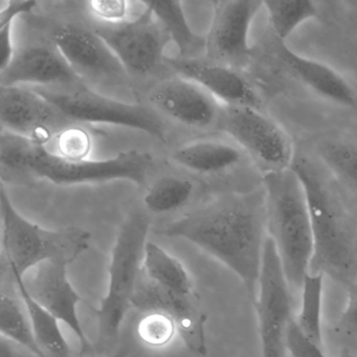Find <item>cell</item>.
<instances>
[{
    "label": "cell",
    "mask_w": 357,
    "mask_h": 357,
    "mask_svg": "<svg viewBox=\"0 0 357 357\" xmlns=\"http://www.w3.org/2000/svg\"><path fill=\"white\" fill-rule=\"evenodd\" d=\"M324 278L321 273H307L301 287L300 310L294 317L301 331L323 348Z\"/></svg>",
    "instance_id": "cell-27"
},
{
    "label": "cell",
    "mask_w": 357,
    "mask_h": 357,
    "mask_svg": "<svg viewBox=\"0 0 357 357\" xmlns=\"http://www.w3.org/2000/svg\"><path fill=\"white\" fill-rule=\"evenodd\" d=\"M143 269L152 281L162 287L179 294L195 291L185 266L153 242L146 244Z\"/></svg>",
    "instance_id": "cell-25"
},
{
    "label": "cell",
    "mask_w": 357,
    "mask_h": 357,
    "mask_svg": "<svg viewBox=\"0 0 357 357\" xmlns=\"http://www.w3.org/2000/svg\"><path fill=\"white\" fill-rule=\"evenodd\" d=\"M267 236L273 240L292 294H300L313 254L312 225L304 185L294 169L264 173Z\"/></svg>",
    "instance_id": "cell-4"
},
{
    "label": "cell",
    "mask_w": 357,
    "mask_h": 357,
    "mask_svg": "<svg viewBox=\"0 0 357 357\" xmlns=\"http://www.w3.org/2000/svg\"><path fill=\"white\" fill-rule=\"evenodd\" d=\"M193 191L194 185L189 179L167 175L152 183L144 198V202L149 212L165 214L185 206Z\"/></svg>",
    "instance_id": "cell-28"
},
{
    "label": "cell",
    "mask_w": 357,
    "mask_h": 357,
    "mask_svg": "<svg viewBox=\"0 0 357 357\" xmlns=\"http://www.w3.org/2000/svg\"><path fill=\"white\" fill-rule=\"evenodd\" d=\"M218 126L261 167L275 172L291 167L294 154L291 139L271 116L252 106L223 105Z\"/></svg>",
    "instance_id": "cell-9"
},
{
    "label": "cell",
    "mask_w": 357,
    "mask_h": 357,
    "mask_svg": "<svg viewBox=\"0 0 357 357\" xmlns=\"http://www.w3.org/2000/svg\"><path fill=\"white\" fill-rule=\"evenodd\" d=\"M33 89L79 124L126 127L166 142V129L162 121L153 112L139 104L108 97L82 84L60 89Z\"/></svg>",
    "instance_id": "cell-7"
},
{
    "label": "cell",
    "mask_w": 357,
    "mask_h": 357,
    "mask_svg": "<svg viewBox=\"0 0 357 357\" xmlns=\"http://www.w3.org/2000/svg\"><path fill=\"white\" fill-rule=\"evenodd\" d=\"M91 131L83 124H73L56 137V154L68 160L89 158L93 148Z\"/></svg>",
    "instance_id": "cell-30"
},
{
    "label": "cell",
    "mask_w": 357,
    "mask_h": 357,
    "mask_svg": "<svg viewBox=\"0 0 357 357\" xmlns=\"http://www.w3.org/2000/svg\"><path fill=\"white\" fill-rule=\"evenodd\" d=\"M131 304L147 312L168 315L175 325L181 340L194 354L204 356L208 352L206 342V323L208 317L202 306L197 292L179 294L152 281L142 266Z\"/></svg>",
    "instance_id": "cell-12"
},
{
    "label": "cell",
    "mask_w": 357,
    "mask_h": 357,
    "mask_svg": "<svg viewBox=\"0 0 357 357\" xmlns=\"http://www.w3.org/2000/svg\"><path fill=\"white\" fill-rule=\"evenodd\" d=\"M340 357H357V344H344L340 349Z\"/></svg>",
    "instance_id": "cell-36"
},
{
    "label": "cell",
    "mask_w": 357,
    "mask_h": 357,
    "mask_svg": "<svg viewBox=\"0 0 357 357\" xmlns=\"http://www.w3.org/2000/svg\"><path fill=\"white\" fill-rule=\"evenodd\" d=\"M344 344H357V283L347 290V303L337 321Z\"/></svg>",
    "instance_id": "cell-34"
},
{
    "label": "cell",
    "mask_w": 357,
    "mask_h": 357,
    "mask_svg": "<svg viewBox=\"0 0 357 357\" xmlns=\"http://www.w3.org/2000/svg\"><path fill=\"white\" fill-rule=\"evenodd\" d=\"M153 12L156 20L164 26L171 41L175 43L179 52V58L202 59L206 56V36L192 30L183 11V3L177 0H152L144 1Z\"/></svg>",
    "instance_id": "cell-22"
},
{
    "label": "cell",
    "mask_w": 357,
    "mask_h": 357,
    "mask_svg": "<svg viewBox=\"0 0 357 357\" xmlns=\"http://www.w3.org/2000/svg\"><path fill=\"white\" fill-rule=\"evenodd\" d=\"M0 164L3 174L33 175L57 185L112 181H128L142 185L153 164V158L149 152L127 150L107 160H68L47 149V146L1 130Z\"/></svg>",
    "instance_id": "cell-2"
},
{
    "label": "cell",
    "mask_w": 357,
    "mask_h": 357,
    "mask_svg": "<svg viewBox=\"0 0 357 357\" xmlns=\"http://www.w3.org/2000/svg\"><path fill=\"white\" fill-rule=\"evenodd\" d=\"M149 100L162 114L190 128L208 129L218 125L223 108L202 85L181 76L154 87Z\"/></svg>",
    "instance_id": "cell-16"
},
{
    "label": "cell",
    "mask_w": 357,
    "mask_h": 357,
    "mask_svg": "<svg viewBox=\"0 0 357 357\" xmlns=\"http://www.w3.org/2000/svg\"><path fill=\"white\" fill-rule=\"evenodd\" d=\"M288 357H327L323 347L309 340L296 325V319L290 321L286 335Z\"/></svg>",
    "instance_id": "cell-33"
},
{
    "label": "cell",
    "mask_w": 357,
    "mask_h": 357,
    "mask_svg": "<svg viewBox=\"0 0 357 357\" xmlns=\"http://www.w3.org/2000/svg\"><path fill=\"white\" fill-rule=\"evenodd\" d=\"M0 332L1 336L24 347L38 357H45L37 344L28 309L15 278L1 264L0 273Z\"/></svg>",
    "instance_id": "cell-20"
},
{
    "label": "cell",
    "mask_w": 357,
    "mask_h": 357,
    "mask_svg": "<svg viewBox=\"0 0 357 357\" xmlns=\"http://www.w3.org/2000/svg\"><path fill=\"white\" fill-rule=\"evenodd\" d=\"M83 83L59 50L35 45L15 52L11 62L0 70L1 86L70 87Z\"/></svg>",
    "instance_id": "cell-17"
},
{
    "label": "cell",
    "mask_w": 357,
    "mask_h": 357,
    "mask_svg": "<svg viewBox=\"0 0 357 357\" xmlns=\"http://www.w3.org/2000/svg\"><path fill=\"white\" fill-rule=\"evenodd\" d=\"M135 20L120 24H103L95 32L105 41L128 74L148 75L164 58L171 43L168 33L149 7Z\"/></svg>",
    "instance_id": "cell-10"
},
{
    "label": "cell",
    "mask_w": 357,
    "mask_h": 357,
    "mask_svg": "<svg viewBox=\"0 0 357 357\" xmlns=\"http://www.w3.org/2000/svg\"><path fill=\"white\" fill-rule=\"evenodd\" d=\"M261 357H288L286 335L294 319V296L284 275L273 240L267 236L258 294L254 301Z\"/></svg>",
    "instance_id": "cell-8"
},
{
    "label": "cell",
    "mask_w": 357,
    "mask_h": 357,
    "mask_svg": "<svg viewBox=\"0 0 357 357\" xmlns=\"http://www.w3.org/2000/svg\"><path fill=\"white\" fill-rule=\"evenodd\" d=\"M177 331L174 321L160 312H147L137 326V333L145 344L150 347L169 344Z\"/></svg>",
    "instance_id": "cell-31"
},
{
    "label": "cell",
    "mask_w": 357,
    "mask_h": 357,
    "mask_svg": "<svg viewBox=\"0 0 357 357\" xmlns=\"http://www.w3.org/2000/svg\"><path fill=\"white\" fill-rule=\"evenodd\" d=\"M263 9L275 40L283 43L302 24L319 15L317 3L310 0H267L263 1Z\"/></svg>",
    "instance_id": "cell-26"
},
{
    "label": "cell",
    "mask_w": 357,
    "mask_h": 357,
    "mask_svg": "<svg viewBox=\"0 0 357 357\" xmlns=\"http://www.w3.org/2000/svg\"><path fill=\"white\" fill-rule=\"evenodd\" d=\"M0 211L3 221L1 264L15 277L24 278L29 271L49 260H77L89 248L91 235L77 227L49 229L28 220L11 202L5 188L0 190Z\"/></svg>",
    "instance_id": "cell-5"
},
{
    "label": "cell",
    "mask_w": 357,
    "mask_h": 357,
    "mask_svg": "<svg viewBox=\"0 0 357 357\" xmlns=\"http://www.w3.org/2000/svg\"><path fill=\"white\" fill-rule=\"evenodd\" d=\"M317 154L336 183L357 199V142L327 139L319 144Z\"/></svg>",
    "instance_id": "cell-24"
},
{
    "label": "cell",
    "mask_w": 357,
    "mask_h": 357,
    "mask_svg": "<svg viewBox=\"0 0 357 357\" xmlns=\"http://www.w3.org/2000/svg\"><path fill=\"white\" fill-rule=\"evenodd\" d=\"M291 168L308 199L313 254L309 273H321L348 290L357 283V235L330 183L308 158L294 156Z\"/></svg>",
    "instance_id": "cell-3"
},
{
    "label": "cell",
    "mask_w": 357,
    "mask_h": 357,
    "mask_svg": "<svg viewBox=\"0 0 357 357\" xmlns=\"http://www.w3.org/2000/svg\"><path fill=\"white\" fill-rule=\"evenodd\" d=\"M150 225L151 221L146 213L135 211L119 229L112 248L107 294L100 306L93 309L98 321L96 350L100 354L116 344L125 315L132 307L131 301L143 266Z\"/></svg>",
    "instance_id": "cell-6"
},
{
    "label": "cell",
    "mask_w": 357,
    "mask_h": 357,
    "mask_svg": "<svg viewBox=\"0 0 357 357\" xmlns=\"http://www.w3.org/2000/svg\"><path fill=\"white\" fill-rule=\"evenodd\" d=\"M212 7V22L206 36V60L235 70L243 68L252 57L250 29L263 9V1L218 0L213 1Z\"/></svg>",
    "instance_id": "cell-11"
},
{
    "label": "cell",
    "mask_w": 357,
    "mask_h": 357,
    "mask_svg": "<svg viewBox=\"0 0 357 357\" xmlns=\"http://www.w3.org/2000/svg\"><path fill=\"white\" fill-rule=\"evenodd\" d=\"M239 148L225 142L204 139L174 150L171 160L192 172L215 174L234 168L241 162Z\"/></svg>",
    "instance_id": "cell-21"
},
{
    "label": "cell",
    "mask_w": 357,
    "mask_h": 357,
    "mask_svg": "<svg viewBox=\"0 0 357 357\" xmlns=\"http://www.w3.org/2000/svg\"><path fill=\"white\" fill-rule=\"evenodd\" d=\"M0 123L3 131L43 146L77 124L34 89L18 86L0 87Z\"/></svg>",
    "instance_id": "cell-13"
},
{
    "label": "cell",
    "mask_w": 357,
    "mask_h": 357,
    "mask_svg": "<svg viewBox=\"0 0 357 357\" xmlns=\"http://www.w3.org/2000/svg\"><path fill=\"white\" fill-rule=\"evenodd\" d=\"M167 237L195 244L229 267L256 300L266 241L264 196L231 195L167 225Z\"/></svg>",
    "instance_id": "cell-1"
},
{
    "label": "cell",
    "mask_w": 357,
    "mask_h": 357,
    "mask_svg": "<svg viewBox=\"0 0 357 357\" xmlns=\"http://www.w3.org/2000/svg\"><path fill=\"white\" fill-rule=\"evenodd\" d=\"M68 263L49 260L37 265L24 278L28 294L59 321H63L76 334L80 342V357L91 351L84 329L78 317L79 303L83 302L68 277Z\"/></svg>",
    "instance_id": "cell-15"
},
{
    "label": "cell",
    "mask_w": 357,
    "mask_h": 357,
    "mask_svg": "<svg viewBox=\"0 0 357 357\" xmlns=\"http://www.w3.org/2000/svg\"><path fill=\"white\" fill-rule=\"evenodd\" d=\"M275 58L286 74L323 99L344 107L356 104L352 85L331 66L305 57L280 41L275 45Z\"/></svg>",
    "instance_id": "cell-19"
},
{
    "label": "cell",
    "mask_w": 357,
    "mask_h": 357,
    "mask_svg": "<svg viewBox=\"0 0 357 357\" xmlns=\"http://www.w3.org/2000/svg\"><path fill=\"white\" fill-rule=\"evenodd\" d=\"M54 45L82 82L129 84L128 72L95 31L64 24L54 33Z\"/></svg>",
    "instance_id": "cell-14"
},
{
    "label": "cell",
    "mask_w": 357,
    "mask_h": 357,
    "mask_svg": "<svg viewBox=\"0 0 357 357\" xmlns=\"http://www.w3.org/2000/svg\"><path fill=\"white\" fill-rule=\"evenodd\" d=\"M14 278L28 309L33 332L43 355L45 357H74L72 349L60 329L59 321L28 294L22 278L15 275Z\"/></svg>",
    "instance_id": "cell-23"
},
{
    "label": "cell",
    "mask_w": 357,
    "mask_h": 357,
    "mask_svg": "<svg viewBox=\"0 0 357 357\" xmlns=\"http://www.w3.org/2000/svg\"><path fill=\"white\" fill-rule=\"evenodd\" d=\"M86 6L91 15L103 24H120L127 22L129 3L125 0H91Z\"/></svg>",
    "instance_id": "cell-32"
},
{
    "label": "cell",
    "mask_w": 357,
    "mask_h": 357,
    "mask_svg": "<svg viewBox=\"0 0 357 357\" xmlns=\"http://www.w3.org/2000/svg\"><path fill=\"white\" fill-rule=\"evenodd\" d=\"M1 357H38L28 349L1 336Z\"/></svg>",
    "instance_id": "cell-35"
},
{
    "label": "cell",
    "mask_w": 357,
    "mask_h": 357,
    "mask_svg": "<svg viewBox=\"0 0 357 357\" xmlns=\"http://www.w3.org/2000/svg\"><path fill=\"white\" fill-rule=\"evenodd\" d=\"M129 356V351L126 347H123L120 350L116 351L114 355H112L110 357H128Z\"/></svg>",
    "instance_id": "cell-37"
},
{
    "label": "cell",
    "mask_w": 357,
    "mask_h": 357,
    "mask_svg": "<svg viewBox=\"0 0 357 357\" xmlns=\"http://www.w3.org/2000/svg\"><path fill=\"white\" fill-rule=\"evenodd\" d=\"M36 1L32 0H10L0 3V70L11 62L14 50L12 32L20 16L36 9Z\"/></svg>",
    "instance_id": "cell-29"
},
{
    "label": "cell",
    "mask_w": 357,
    "mask_h": 357,
    "mask_svg": "<svg viewBox=\"0 0 357 357\" xmlns=\"http://www.w3.org/2000/svg\"><path fill=\"white\" fill-rule=\"evenodd\" d=\"M173 70L202 85L225 106L260 107V98L250 82L235 68L210 60L169 59Z\"/></svg>",
    "instance_id": "cell-18"
}]
</instances>
